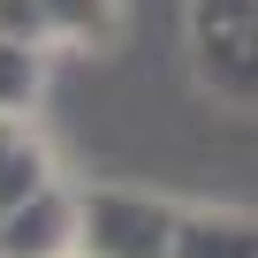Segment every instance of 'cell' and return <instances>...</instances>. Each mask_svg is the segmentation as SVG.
I'll use <instances>...</instances> for the list:
<instances>
[{
	"label": "cell",
	"instance_id": "2",
	"mask_svg": "<svg viewBox=\"0 0 258 258\" xmlns=\"http://www.w3.org/2000/svg\"><path fill=\"white\" fill-rule=\"evenodd\" d=\"M175 198L121 190V182H84V250L99 258H175Z\"/></svg>",
	"mask_w": 258,
	"mask_h": 258
},
{
	"label": "cell",
	"instance_id": "3",
	"mask_svg": "<svg viewBox=\"0 0 258 258\" xmlns=\"http://www.w3.org/2000/svg\"><path fill=\"white\" fill-rule=\"evenodd\" d=\"M0 31H23L53 53H121L129 0H0Z\"/></svg>",
	"mask_w": 258,
	"mask_h": 258
},
{
	"label": "cell",
	"instance_id": "6",
	"mask_svg": "<svg viewBox=\"0 0 258 258\" xmlns=\"http://www.w3.org/2000/svg\"><path fill=\"white\" fill-rule=\"evenodd\" d=\"M175 258H258V205H182Z\"/></svg>",
	"mask_w": 258,
	"mask_h": 258
},
{
	"label": "cell",
	"instance_id": "7",
	"mask_svg": "<svg viewBox=\"0 0 258 258\" xmlns=\"http://www.w3.org/2000/svg\"><path fill=\"white\" fill-rule=\"evenodd\" d=\"M46 84H53V46H38L23 31H0V106L8 114H38Z\"/></svg>",
	"mask_w": 258,
	"mask_h": 258
},
{
	"label": "cell",
	"instance_id": "5",
	"mask_svg": "<svg viewBox=\"0 0 258 258\" xmlns=\"http://www.w3.org/2000/svg\"><path fill=\"white\" fill-rule=\"evenodd\" d=\"M53 182H61V152L46 137V121L0 106V220L16 205H31L38 190H53Z\"/></svg>",
	"mask_w": 258,
	"mask_h": 258
},
{
	"label": "cell",
	"instance_id": "4",
	"mask_svg": "<svg viewBox=\"0 0 258 258\" xmlns=\"http://www.w3.org/2000/svg\"><path fill=\"white\" fill-rule=\"evenodd\" d=\"M76 243H84V182L69 175L0 220V258H61Z\"/></svg>",
	"mask_w": 258,
	"mask_h": 258
},
{
	"label": "cell",
	"instance_id": "1",
	"mask_svg": "<svg viewBox=\"0 0 258 258\" xmlns=\"http://www.w3.org/2000/svg\"><path fill=\"white\" fill-rule=\"evenodd\" d=\"M182 46L213 106L258 114V0H182Z\"/></svg>",
	"mask_w": 258,
	"mask_h": 258
},
{
	"label": "cell",
	"instance_id": "8",
	"mask_svg": "<svg viewBox=\"0 0 258 258\" xmlns=\"http://www.w3.org/2000/svg\"><path fill=\"white\" fill-rule=\"evenodd\" d=\"M61 258H99V250H84V243H76V250H61Z\"/></svg>",
	"mask_w": 258,
	"mask_h": 258
}]
</instances>
